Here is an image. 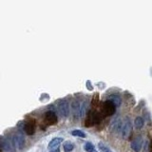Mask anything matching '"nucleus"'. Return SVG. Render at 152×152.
<instances>
[{
	"label": "nucleus",
	"mask_w": 152,
	"mask_h": 152,
	"mask_svg": "<svg viewBox=\"0 0 152 152\" xmlns=\"http://www.w3.org/2000/svg\"><path fill=\"white\" fill-rule=\"evenodd\" d=\"M12 145L17 149H22L25 146V137L21 133H17L12 137Z\"/></svg>",
	"instance_id": "39448f33"
},
{
	"label": "nucleus",
	"mask_w": 152,
	"mask_h": 152,
	"mask_svg": "<svg viewBox=\"0 0 152 152\" xmlns=\"http://www.w3.org/2000/svg\"><path fill=\"white\" fill-rule=\"evenodd\" d=\"M50 152H60V149H59V147H56V148L54 149H52Z\"/></svg>",
	"instance_id": "412c9836"
},
{
	"label": "nucleus",
	"mask_w": 152,
	"mask_h": 152,
	"mask_svg": "<svg viewBox=\"0 0 152 152\" xmlns=\"http://www.w3.org/2000/svg\"><path fill=\"white\" fill-rule=\"evenodd\" d=\"M144 119L142 117H136L135 121H134V126L137 129H141V128L144 126Z\"/></svg>",
	"instance_id": "ddd939ff"
},
{
	"label": "nucleus",
	"mask_w": 152,
	"mask_h": 152,
	"mask_svg": "<svg viewBox=\"0 0 152 152\" xmlns=\"http://www.w3.org/2000/svg\"><path fill=\"white\" fill-rule=\"evenodd\" d=\"M57 122H58V118H57V115L55 114V112L49 110L45 113L44 116V123L46 126H53L56 125Z\"/></svg>",
	"instance_id": "7ed1b4c3"
},
{
	"label": "nucleus",
	"mask_w": 152,
	"mask_h": 152,
	"mask_svg": "<svg viewBox=\"0 0 152 152\" xmlns=\"http://www.w3.org/2000/svg\"><path fill=\"white\" fill-rule=\"evenodd\" d=\"M131 130H132V123L130 120H128V119H126V120L125 121V123L123 124V127H122V137L124 138V139H128L131 134Z\"/></svg>",
	"instance_id": "20e7f679"
},
{
	"label": "nucleus",
	"mask_w": 152,
	"mask_h": 152,
	"mask_svg": "<svg viewBox=\"0 0 152 152\" xmlns=\"http://www.w3.org/2000/svg\"><path fill=\"white\" fill-rule=\"evenodd\" d=\"M99 104V94L95 93L93 96V100H92V107H97Z\"/></svg>",
	"instance_id": "6ab92c4d"
},
{
	"label": "nucleus",
	"mask_w": 152,
	"mask_h": 152,
	"mask_svg": "<svg viewBox=\"0 0 152 152\" xmlns=\"http://www.w3.org/2000/svg\"><path fill=\"white\" fill-rule=\"evenodd\" d=\"M116 111V107L110 102L107 100L106 102H104L101 107V113L104 115V117L106 116H111L113 115Z\"/></svg>",
	"instance_id": "f03ea898"
},
{
	"label": "nucleus",
	"mask_w": 152,
	"mask_h": 152,
	"mask_svg": "<svg viewBox=\"0 0 152 152\" xmlns=\"http://www.w3.org/2000/svg\"><path fill=\"white\" fill-rule=\"evenodd\" d=\"M71 134H72L73 136H76V137H80V138H86V133L82 130H78V129H76V130H72L71 131Z\"/></svg>",
	"instance_id": "a211bd4d"
},
{
	"label": "nucleus",
	"mask_w": 152,
	"mask_h": 152,
	"mask_svg": "<svg viewBox=\"0 0 152 152\" xmlns=\"http://www.w3.org/2000/svg\"><path fill=\"white\" fill-rule=\"evenodd\" d=\"M0 145H1V149L2 151H5V152H11L12 151V145L11 144V142L8 141V139H6L4 136L1 137V139H0Z\"/></svg>",
	"instance_id": "1a4fd4ad"
},
{
	"label": "nucleus",
	"mask_w": 152,
	"mask_h": 152,
	"mask_svg": "<svg viewBox=\"0 0 152 152\" xmlns=\"http://www.w3.org/2000/svg\"><path fill=\"white\" fill-rule=\"evenodd\" d=\"M104 119V115L101 112H98L96 110H90L88 111L87 118H86V122H85V126H91L95 124L100 123Z\"/></svg>",
	"instance_id": "f257e3e1"
},
{
	"label": "nucleus",
	"mask_w": 152,
	"mask_h": 152,
	"mask_svg": "<svg viewBox=\"0 0 152 152\" xmlns=\"http://www.w3.org/2000/svg\"><path fill=\"white\" fill-rule=\"evenodd\" d=\"M98 147H99V149L101 150L102 152H112L110 150V148H109V147L107 145H104V142H100L99 144H98Z\"/></svg>",
	"instance_id": "f3484780"
},
{
	"label": "nucleus",
	"mask_w": 152,
	"mask_h": 152,
	"mask_svg": "<svg viewBox=\"0 0 152 152\" xmlns=\"http://www.w3.org/2000/svg\"><path fill=\"white\" fill-rule=\"evenodd\" d=\"M84 148L87 152H94V150H95V147H94L93 144H92V142H86Z\"/></svg>",
	"instance_id": "dca6fc26"
},
{
	"label": "nucleus",
	"mask_w": 152,
	"mask_h": 152,
	"mask_svg": "<svg viewBox=\"0 0 152 152\" xmlns=\"http://www.w3.org/2000/svg\"><path fill=\"white\" fill-rule=\"evenodd\" d=\"M87 107H88V104L84 102L80 104V110H79V115L80 116H84L86 112H87Z\"/></svg>",
	"instance_id": "4468645a"
},
{
	"label": "nucleus",
	"mask_w": 152,
	"mask_h": 152,
	"mask_svg": "<svg viewBox=\"0 0 152 152\" xmlns=\"http://www.w3.org/2000/svg\"><path fill=\"white\" fill-rule=\"evenodd\" d=\"M58 110L63 117H68L69 115V104L66 100H62L58 104Z\"/></svg>",
	"instance_id": "423d86ee"
},
{
	"label": "nucleus",
	"mask_w": 152,
	"mask_h": 152,
	"mask_svg": "<svg viewBox=\"0 0 152 152\" xmlns=\"http://www.w3.org/2000/svg\"><path fill=\"white\" fill-rule=\"evenodd\" d=\"M150 152H152V142H151V145H150Z\"/></svg>",
	"instance_id": "4be33fe9"
},
{
	"label": "nucleus",
	"mask_w": 152,
	"mask_h": 152,
	"mask_svg": "<svg viewBox=\"0 0 152 152\" xmlns=\"http://www.w3.org/2000/svg\"><path fill=\"white\" fill-rule=\"evenodd\" d=\"M108 101H110L114 106H115L116 107H119L122 104V99L118 96V95H110L108 98H107Z\"/></svg>",
	"instance_id": "f8f14e48"
},
{
	"label": "nucleus",
	"mask_w": 152,
	"mask_h": 152,
	"mask_svg": "<svg viewBox=\"0 0 152 152\" xmlns=\"http://www.w3.org/2000/svg\"><path fill=\"white\" fill-rule=\"evenodd\" d=\"M63 142V138L61 137H55L53 138L49 144V148L50 149H54L56 147H58V145L61 144V142Z\"/></svg>",
	"instance_id": "9b49d317"
},
{
	"label": "nucleus",
	"mask_w": 152,
	"mask_h": 152,
	"mask_svg": "<svg viewBox=\"0 0 152 152\" xmlns=\"http://www.w3.org/2000/svg\"><path fill=\"white\" fill-rule=\"evenodd\" d=\"M122 120L120 118H116L110 124V130L112 132H119L122 131Z\"/></svg>",
	"instance_id": "9d476101"
},
{
	"label": "nucleus",
	"mask_w": 152,
	"mask_h": 152,
	"mask_svg": "<svg viewBox=\"0 0 152 152\" xmlns=\"http://www.w3.org/2000/svg\"><path fill=\"white\" fill-rule=\"evenodd\" d=\"M87 88H88V89H89V90H92V89H93V87H92V86H90V81H87Z\"/></svg>",
	"instance_id": "aec40b11"
},
{
	"label": "nucleus",
	"mask_w": 152,
	"mask_h": 152,
	"mask_svg": "<svg viewBox=\"0 0 152 152\" xmlns=\"http://www.w3.org/2000/svg\"><path fill=\"white\" fill-rule=\"evenodd\" d=\"M35 127H36V122L34 119L31 118L28 122H26L25 125V130L28 135H33L35 133Z\"/></svg>",
	"instance_id": "0eeeda50"
},
{
	"label": "nucleus",
	"mask_w": 152,
	"mask_h": 152,
	"mask_svg": "<svg viewBox=\"0 0 152 152\" xmlns=\"http://www.w3.org/2000/svg\"><path fill=\"white\" fill-rule=\"evenodd\" d=\"M142 142H144V141H142V138L141 136H137L132 140L130 146L135 152H140L141 149H142Z\"/></svg>",
	"instance_id": "6e6552de"
},
{
	"label": "nucleus",
	"mask_w": 152,
	"mask_h": 152,
	"mask_svg": "<svg viewBox=\"0 0 152 152\" xmlns=\"http://www.w3.org/2000/svg\"><path fill=\"white\" fill-rule=\"evenodd\" d=\"M74 148V145L72 142H65V145H64V151L65 152H70V151H72Z\"/></svg>",
	"instance_id": "2eb2a0df"
}]
</instances>
